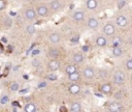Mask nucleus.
<instances>
[{
	"label": "nucleus",
	"instance_id": "obj_1",
	"mask_svg": "<svg viewBox=\"0 0 132 112\" xmlns=\"http://www.w3.org/2000/svg\"><path fill=\"white\" fill-rule=\"evenodd\" d=\"M113 81L117 84H122L125 81V74L122 72H117L115 74V76H113Z\"/></svg>",
	"mask_w": 132,
	"mask_h": 112
},
{
	"label": "nucleus",
	"instance_id": "obj_2",
	"mask_svg": "<svg viewBox=\"0 0 132 112\" xmlns=\"http://www.w3.org/2000/svg\"><path fill=\"white\" fill-rule=\"evenodd\" d=\"M103 32L106 35H113L115 33V27L112 24H106L103 27Z\"/></svg>",
	"mask_w": 132,
	"mask_h": 112
},
{
	"label": "nucleus",
	"instance_id": "obj_3",
	"mask_svg": "<svg viewBox=\"0 0 132 112\" xmlns=\"http://www.w3.org/2000/svg\"><path fill=\"white\" fill-rule=\"evenodd\" d=\"M117 24L120 26V27H125V26L127 25V19H126V17H124V16L118 17L117 18Z\"/></svg>",
	"mask_w": 132,
	"mask_h": 112
},
{
	"label": "nucleus",
	"instance_id": "obj_4",
	"mask_svg": "<svg viewBox=\"0 0 132 112\" xmlns=\"http://www.w3.org/2000/svg\"><path fill=\"white\" fill-rule=\"evenodd\" d=\"M108 110H109V112H120L121 106L118 103H112L108 106Z\"/></svg>",
	"mask_w": 132,
	"mask_h": 112
},
{
	"label": "nucleus",
	"instance_id": "obj_5",
	"mask_svg": "<svg viewBox=\"0 0 132 112\" xmlns=\"http://www.w3.org/2000/svg\"><path fill=\"white\" fill-rule=\"evenodd\" d=\"M26 18H27L28 20H33V19H35V17H36V12L34 9H32V8H30V9H28L27 12H26Z\"/></svg>",
	"mask_w": 132,
	"mask_h": 112
},
{
	"label": "nucleus",
	"instance_id": "obj_6",
	"mask_svg": "<svg viewBox=\"0 0 132 112\" xmlns=\"http://www.w3.org/2000/svg\"><path fill=\"white\" fill-rule=\"evenodd\" d=\"M59 66H60V63H59L58 60H52V61H50V63H49V69L52 70V71L58 70Z\"/></svg>",
	"mask_w": 132,
	"mask_h": 112
},
{
	"label": "nucleus",
	"instance_id": "obj_7",
	"mask_svg": "<svg viewBox=\"0 0 132 112\" xmlns=\"http://www.w3.org/2000/svg\"><path fill=\"white\" fill-rule=\"evenodd\" d=\"M84 75L88 79H91V78L94 77V70H93L92 67H87L84 72Z\"/></svg>",
	"mask_w": 132,
	"mask_h": 112
},
{
	"label": "nucleus",
	"instance_id": "obj_8",
	"mask_svg": "<svg viewBox=\"0 0 132 112\" xmlns=\"http://www.w3.org/2000/svg\"><path fill=\"white\" fill-rule=\"evenodd\" d=\"M37 14L41 16V17H43V16H45L48 14V7L45 6V5H41V6H38L37 8Z\"/></svg>",
	"mask_w": 132,
	"mask_h": 112
},
{
	"label": "nucleus",
	"instance_id": "obj_9",
	"mask_svg": "<svg viewBox=\"0 0 132 112\" xmlns=\"http://www.w3.org/2000/svg\"><path fill=\"white\" fill-rule=\"evenodd\" d=\"M79 90H81V88H79V86L76 84H72V85H70V87H69V91H70V93H72V95L79 93Z\"/></svg>",
	"mask_w": 132,
	"mask_h": 112
},
{
	"label": "nucleus",
	"instance_id": "obj_10",
	"mask_svg": "<svg viewBox=\"0 0 132 112\" xmlns=\"http://www.w3.org/2000/svg\"><path fill=\"white\" fill-rule=\"evenodd\" d=\"M51 8L52 9H54V10H58L59 8H60V6H61V3H60V1L59 0H54V1H52L51 2Z\"/></svg>",
	"mask_w": 132,
	"mask_h": 112
},
{
	"label": "nucleus",
	"instance_id": "obj_11",
	"mask_svg": "<svg viewBox=\"0 0 132 112\" xmlns=\"http://www.w3.org/2000/svg\"><path fill=\"white\" fill-rule=\"evenodd\" d=\"M88 26L90 28H96L98 26V21L95 18H91V19H89V21H88Z\"/></svg>",
	"mask_w": 132,
	"mask_h": 112
},
{
	"label": "nucleus",
	"instance_id": "obj_12",
	"mask_svg": "<svg viewBox=\"0 0 132 112\" xmlns=\"http://www.w3.org/2000/svg\"><path fill=\"white\" fill-rule=\"evenodd\" d=\"M84 12H74V15H73V19L75 20V21H82V20H84Z\"/></svg>",
	"mask_w": 132,
	"mask_h": 112
},
{
	"label": "nucleus",
	"instance_id": "obj_13",
	"mask_svg": "<svg viewBox=\"0 0 132 112\" xmlns=\"http://www.w3.org/2000/svg\"><path fill=\"white\" fill-rule=\"evenodd\" d=\"M97 6V1L96 0H88L87 1V7L89 9H94Z\"/></svg>",
	"mask_w": 132,
	"mask_h": 112
},
{
	"label": "nucleus",
	"instance_id": "obj_14",
	"mask_svg": "<svg viewBox=\"0 0 132 112\" xmlns=\"http://www.w3.org/2000/svg\"><path fill=\"white\" fill-rule=\"evenodd\" d=\"M25 112H36V107L34 104H27L25 106Z\"/></svg>",
	"mask_w": 132,
	"mask_h": 112
},
{
	"label": "nucleus",
	"instance_id": "obj_15",
	"mask_svg": "<svg viewBox=\"0 0 132 112\" xmlns=\"http://www.w3.org/2000/svg\"><path fill=\"white\" fill-rule=\"evenodd\" d=\"M96 44H97V46H99V47H104L106 45V40H105L103 36H99L96 40Z\"/></svg>",
	"mask_w": 132,
	"mask_h": 112
},
{
	"label": "nucleus",
	"instance_id": "obj_16",
	"mask_svg": "<svg viewBox=\"0 0 132 112\" xmlns=\"http://www.w3.org/2000/svg\"><path fill=\"white\" fill-rule=\"evenodd\" d=\"M70 110L71 112H81V105L79 103H72Z\"/></svg>",
	"mask_w": 132,
	"mask_h": 112
},
{
	"label": "nucleus",
	"instance_id": "obj_17",
	"mask_svg": "<svg viewBox=\"0 0 132 112\" xmlns=\"http://www.w3.org/2000/svg\"><path fill=\"white\" fill-rule=\"evenodd\" d=\"M50 41L52 43H59L60 41V35L58 33H53L51 36H50Z\"/></svg>",
	"mask_w": 132,
	"mask_h": 112
},
{
	"label": "nucleus",
	"instance_id": "obj_18",
	"mask_svg": "<svg viewBox=\"0 0 132 112\" xmlns=\"http://www.w3.org/2000/svg\"><path fill=\"white\" fill-rule=\"evenodd\" d=\"M110 90H112V87H110L109 84H103L101 87V91L103 93H109Z\"/></svg>",
	"mask_w": 132,
	"mask_h": 112
},
{
	"label": "nucleus",
	"instance_id": "obj_19",
	"mask_svg": "<svg viewBox=\"0 0 132 112\" xmlns=\"http://www.w3.org/2000/svg\"><path fill=\"white\" fill-rule=\"evenodd\" d=\"M69 79H70L71 81H77V80L79 79V74L77 72H74V73H72V74H69Z\"/></svg>",
	"mask_w": 132,
	"mask_h": 112
},
{
	"label": "nucleus",
	"instance_id": "obj_20",
	"mask_svg": "<svg viewBox=\"0 0 132 112\" xmlns=\"http://www.w3.org/2000/svg\"><path fill=\"white\" fill-rule=\"evenodd\" d=\"M49 55L51 57H53V58H56V57L59 56V51L57 50V49H51V50L49 51Z\"/></svg>",
	"mask_w": 132,
	"mask_h": 112
},
{
	"label": "nucleus",
	"instance_id": "obj_21",
	"mask_svg": "<svg viewBox=\"0 0 132 112\" xmlns=\"http://www.w3.org/2000/svg\"><path fill=\"white\" fill-rule=\"evenodd\" d=\"M83 59H84V57H83L82 54H79V53H76V54H74L73 55V61L74 62H82L83 61Z\"/></svg>",
	"mask_w": 132,
	"mask_h": 112
},
{
	"label": "nucleus",
	"instance_id": "obj_22",
	"mask_svg": "<svg viewBox=\"0 0 132 112\" xmlns=\"http://www.w3.org/2000/svg\"><path fill=\"white\" fill-rule=\"evenodd\" d=\"M113 54L115 56H120L122 55V49L119 48V47H113Z\"/></svg>",
	"mask_w": 132,
	"mask_h": 112
},
{
	"label": "nucleus",
	"instance_id": "obj_23",
	"mask_svg": "<svg viewBox=\"0 0 132 112\" xmlns=\"http://www.w3.org/2000/svg\"><path fill=\"white\" fill-rule=\"evenodd\" d=\"M74 72H76V67L74 66H68L66 67V73L67 74H72V73H74Z\"/></svg>",
	"mask_w": 132,
	"mask_h": 112
},
{
	"label": "nucleus",
	"instance_id": "obj_24",
	"mask_svg": "<svg viewBox=\"0 0 132 112\" xmlns=\"http://www.w3.org/2000/svg\"><path fill=\"white\" fill-rule=\"evenodd\" d=\"M11 25H12V20H11V18L7 17L6 19L4 20V26L8 28V27H11Z\"/></svg>",
	"mask_w": 132,
	"mask_h": 112
},
{
	"label": "nucleus",
	"instance_id": "obj_25",
	"mask_svg": "<svg viewBox=\"0 0 132 112\" xmlns=\"http://www.w3.org/2000/svg\"><path fill=\"white\" fill-rule=\"evenodd\" d=\"M107 75H108V73L107 71H105V70H100L99 71V77H101V78H106L107 77Z\"/></svg>",
	"mask_w": 132,
	"mask_h": 112
},
{
	"label": "nucleus",
	"instance_id": "obj_26",
	"mask_svg": "<svg viewBox=\"0 0 132 112\" xmlns=\"http://www.w3.org/2000/svg\"><path fill=\"white\" fill-rule=\"evenodd\" d=\"M27 31H28V33H30V34H32V33H34L35 32V27L33 25H29L27 27Z\"/></svg>",
	"mask_w": 132,
	"mask_h": 112
},
{
	"label": "nucleus",
	"instance_id": "obj_27",
	"mask_svg": "<svg viewBox=\"0 0 132 112\" xmlns=\"http://www.w3.org/2000/svg\"><path fill=\"white\" fill-rule=\"evenodd\" d=\"M10 89H11L12 91H17V90L19 89V84H18V83H12L11 86H10Z\"/></svg>",
	"mask_w": 132,
	"mask_h": 112
},
{
	"label": "nucleus",
	"instance_id": "obj_28",
	"mask_svg": "<svg viewBox=\"0 0 132 112\" xmlns=\"http://www.w3.org/2000/svg\"><path fill=\"white\" fill-rule=\"evenodd\" d=\"M125 4H126V0H120V1H119V3H118L119 8H122Z\"/></svg>",
	"mask_w": 132,
	"mask_h": 112
},
{
	"label": "nucleus",
	"instance_id": "obj_29",
	"mask_svg": "<svg viewBox=\"0 0 132 112\" xmlns=\"http://www.w3.org/2000/svg\"><path fill=\"white\" fill-rule=\"evenodd\" d=\"M32 66L35 67H38L39 66V60H38V59H34V60L32 61Z\"/></svg>",
	"mask_w": 132,
	"mask_h": 112
},
{
	"label": "nucleus",
	"instance_id": "obj_30",
	"mask_svg": "<svg viewBox=\"0 0 132 112\" xmlns=\"http://www.w3.org/2000/svg\"><path fill=\"white\" fill-rule=\"evenodd\" d=\"M127 69L132 70V59H129V60L127 61Z\"/></svg>",
	"mask_w": 132,
	"mask_h": 112
},
{
	"label": "nucleus",
	"instance_id": "obj_31",
	"mask_svg": "<svg viewBox=\"0 0 132 112\" xmlns=\"http://www.w3.org/2000/svg\"><path fill=\"white\" fill-rule=\"evenodd\" d=\"M7 102H8V97H3L1 99V104H3V105L6 104Z\"/></svg>",
	"mask_w": 132,
	"mask_h": 112
},
{
	"label": "nucleus",
	"instance_id": "obj_32",
	"mask_svg": "<svg viewBox=\"0 0 132 112\" xmlns=\"http://www.w3.org/2000/svg\"><path fill=\"white\" fill-rule=\"evenodd\" d=\"M123 92L122 91H120V92H118V93H116L115 95V98L116 99H121V98H123Z\"/></svg>",
	"mask_w": 132,
	"mask_h": 112
},
{
	"label": "nucleus",
	"instance_id": "obj_33",
	"mask_svg": "<svg viewBox=\"0 0 132 112\" xmlns=\"http://www.w3.org/2000/svg\"><path fill=\"white\" fill-rule=\"evenodd\" d=\"M5 7V2L3 1V0H0V10L3 9Z\"/></svg>",
	"mask_w": 132,
	"mask_h": 112
},
{
	"label": "nucleus",
	"instance_id": "obj_34",
	"mask_svg": "<svg viewBox=\"0 0 132 112\" xmlns=\"http://www.w3.org/2000/svg\"><path fill=\"white\" fill-rule=\"evenodd\" d=\"M48 78H49V79H51V80H56L57 76H56V75H54V74H52V75H49Z\"/></svg>",
	"mask_w": 132,
	"mask_h": 112
},
{
	"label": "nucleus",
	"instance_id": "obj_35",
	"mask_svg": "<svg viewBox=\"0 0 132 112\" xmlns=\"http://www.w3.org/2000/svg\"><path fill=\"white\" fill-rule=\"evenodd\" d=\"M45 85H46V83H45V82H41V83H39V84H38V87H39V88H41V87H45Z\"/></svg>",
	"mask_w": 132,
	"mask_h": 112
},
{
	"label": "nucleus",
	"instance_id": "obj_36",
	"mask_svg": "<svg viewBox=\"0 0 132 112\" xmlns=\"http://www.w3.org/2000/svg\"><path fill=\"white\" fill-rule=\"evenodd\" d=\"M39 50L38 49H36V50H33V52H32V55H37V54H39Z\"/></svg>",
	"mask_w": 132,
	"mask_h": 112
},
{
	"label": "nucleus",
	"instance_id": "obj_37",
	"mask_svg": "<svg viewBox=\"0 0 132 112\" xmlns=\"http://www.w3.org/2000/svg\"><path fill=\"white\" fill-rule=\"evenodd\" d=\"M79 41V35H76L75 36V38H71V41H72V43H74V41Z\"/></svg>",
	"mask_w": 132,
	"mask_h": 112
},
{
	"label": "nucleus",
	"instance_id": "obj_38",
	"mask_svg": "<svg viewBox=\"0 0 132 112\" xmlns=\"http://www.w3.org/2000/svg\"><path fill=\"white\" fill-rule=\"evenodd\" d=\"M113 47H118V46H119V41H118V40H117V41L115 40V41H113Z\"/></svg>",
	"mask_w": 132,
	"mask_h": 112
},
{
	"label": "nucleus",
	"instance_id": "obj_39",
	"mask_svg": "<svg viewBox=\"0 0 132 112\" xmlns=\"http://www.w3.org/2000/svg\"><path fill=\"white\" fill-rule=\"evenodd\" d=\"M61 112H66V109L64 107H61Z\"/></svg>",
	"mask_w": 132,
	"mask_h": 112
},
{
	"label": "nucleus",
	"instance_id": "obj_40",
	"mask_svg": "<svg viewBox=\"0 0 132 112\" xmlns=\"http://www.w3.org/2000/svg\"><path fill=\"white\" fill-rule=\"evenodd\" d=\"M83 50H84V51H87V50H88V47H86V46L83 47Z\"/></svg>",
	"mask_w": 132,
	"mask_h": 112
},
{
	"label": "nucleus",
	"instance_id": "obj_41",
	"mask_svg": "<svg viewBox=\"0 0 132 112\" xmlns=\"http://www.w3.org/2000/svg\"><path fill=\"white\" fill-rule=\"evenodd\" d=\"M2 52V47H1V45H0V53Z\"/></svg>",
	"mask_w": 132,
	"mask_h": 112
}]
</instances>
